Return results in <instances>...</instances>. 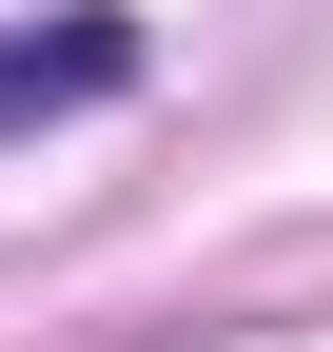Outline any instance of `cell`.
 Instances as JSON below:
<instances>
[{
  "mask_svg": "<svg viewBox=\"0 0 333 352\" xmlns=\"http://www.w3.org/2000/svg\"><path fill=\"white\" fill-rule=\"evenodd\" d=\"M118 78H138V20H118V0H59V20H0V138H39V118H98Z\"/></svg>",
  "mask_w": 333,
  "mask_h": 352,
  "instance_id": "obj_1",
  "label": "cell"
}]
</instances>
